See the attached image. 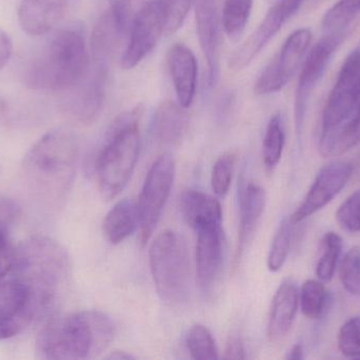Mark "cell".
I'll return each mask as SVG.
<instances>
[{
    "mask_svg": "<svg viewBox=\"0 0 360 360\" xmlns=\"http://www.w3.org/2000/svg\"><path fill=\"white\" fill-rule=\"evenodd\" d=\"M91 68L86 32L74 23L57 30L39 53L27 61L23 82L29 88L70 92L84 82Z\"/></svg>",
    "mask_w": 360,
    "mask_h": 360,
    "instance_id": "1",
    "label": "cell"
},
{
    "mask_svg": "<svg viewBox=\"0 0 360 360\" xmlns=\"http://www.w3.org/2000/svg\"><path fill=\"white\" fill-rule=\"evenodd\" d=\"M114 340L111 319L98 311H79L51 316L37 334L38 359H93L103 354Z\"/></svg>",
    "mask_w": 360,
    "mask_h": 360,
    "instance_id": "2",
    "label": "cell"
},
{
    "mask_svg": "<svg viewBox=\"0 0 360 360\" xmlns=\"http://www.w3.org/2000/svg\"><path fill=\"white\" fill-rule=\"evenodd\" d=\"M360 142V50L345 59L323 114L319 152L335 158Z\"/></svg>",
    "mask_w": 360,
    "mask_h": 360,
    "instance_id": "3",
    "label": "cell"
},
{
    "mask_svg": "<svg viewBox=\"0 0 360 360\" xmlns=\"http://www.w3.org/2000/svg\"><path fill=\"white\" fill-rule=\"evenodd\" d=\"M79 144L69 131H49L27 152L22 163L25 182L44 200L60 202L71 188L77 168Z\"/></svg>",
    "mask_w": 360,
    "mask_h": 360,
    "instance_id": "4",
    "label": "cell"
},
{
    "mask_svg": "<svg viewBox=\"0 0 360 360\" xmlns=\"http://www.w3.org/2000/svg\"><path fill=\"white\" fill-rule=\"evenodd\" d=\"M70 257L65 247L48 236L30 237L16 247L10 273L20 277L37 296L44 315L56 306L70 276Z\"/></svg>",
    "mask_w": 360,
    "mask_h": 360,
    "instance_id": "5",
    "label": "cell"
},
{
    "mask_svg": "<svg viewBox=\"0 0 360 360\" xmlns=\"http://www.w3.org/2000/svg\"><path fill=\"white\" fill-rule=\"evenodd\" d=\"M139 107L124 112L105 133L95 162V178L103 198L111 200L124 190L134 171L141 149Z\"/></svg>",
    "mask_w": 360,
    "mask_h": 360,
    "instance_id": "6",
    "label": "cell"
},
{
    "mask_svg": "<svg viewBox=\"0 0 360 360\" xmlns=\"http://www.w3.org/2000/svg\"><path fill=\"white\" fill-rule=\"evenodd\" d=\"M149 262L160 297L171 304L186 302L190 294V262L184 239L172 230L162 232L150 247Z\"/></svg>",
    "mask_w": 360,
    "mask_h": 360,
    "instance_id": "7",
    "label": "cell"
},
{
    "mask_svg": "<svg viewBox=\"0 0 360 360\" xmlns=\"http://www.w3.org/2000/svg\"><path fill=\"white\" fill-rule=\"evenodd\" d=\"M44 316L37 296L23 279L8 273L0 280V340L19 335Z\"/></svg>",
    "mask_w": 360,
    "mask_h": 360,
    "instance_id": "8",
    "label": "cell"
},
{
    "mask_svg": "<svg viewBox=\"0 0 360 360\" xmlns=\"http://www.w3.org/2000/svg\"><path fill=\"white\" fill-rule=\"evenodd\" d=\"M175 178V161L162 154L152 165L139 196V240L146 245L151 239L168 201Z\"/></svg>",
    "mask_w": 360,
    "mask_h": 360,
    "instance_id": "9",
    "label": "cell"
},
{
    "mask_svg": "<svg viewBox=\"0 0 360 360\" xmlns=\"http://www.w3.org/2000/svg\"><path fill=\"white\" fill-rule=\"evenodd\" d=\"M312 32L307 27L290 34L281 51L264 68L255 84L258 95L272 94L281 91L295 75L302 58L310 46Z\"/></svg>",
    "mask_w": 360,
    "mask_h": 360,
    "instance_id": "10",
    "label": "cell"
},
{
    "mask_svg": "<svg viewBox=\"0 0 360 360\" xmlns=\"http://www.w3.org/2000/svg\"><path fill=\"white\" fill-rule=\"evenodd\" d=\"M345 37L335 35H323V38L313 46L304 61L300 72L294 104V123L298 141L302 139L304 118L312 93L316 89L327 70L328 65Z\"/></svg>",
    "mask_w": 360,
    "mask_h": 360,
    "instance_id": "11",
    "label": "cell"
},
{
    "mask_svg": "<svg viewBox=\"0 0 360 360\" xmlns=\"http://www.w3.org/2000/svg\"><path fill=\"white\" fill-rule=\"evenodd\" d=\"M167 21L160 0L146 2L131 23L130 40L122 58L124 69L136 67L160 42L166 32Z\"/></svg>",
    "mask_w": 360,
    "mask_h": 360,
    "instance_id": "12",
    "label": "cell"
},
{
    "mask_svg": "<svg viewBox=\"0 0 360 360\" xmlns=\"http://www.w3.org/2000/svg\"><path fill=\"white\" fill-rule=\"evenodd\" d=\"M304 2V0H276L257 29L231 57L230 69L237 72L249 66L283 25L300 11Z\"/></svg>",
    "mask_w": 360,
    "mask_h": 360,
    "instance_id": "13",
    "label": "cell"
},
{
    "mask_svg": "<svg viewBox=\"0 0 360 360\" xmlns=\"http://www.w3.org/2000/svg\"><path fill=\"white\" fill-rule=\"evenodd\" d=\"M352 175L350 163L335 161L325 165L315 177L304 202L290 217L292 223L296 225L327 206L346 187Z\"/></svg>",
    "mask_w": 360,
    "mask_h": 360,
    "instance_id": "14",
    "label": "cell"
},
{
    "mask_svg": "<svg viewBox=\"0 0 360 360\" xmlns=\"http://www.w3.org/2000/svg\"><path fill=\"white\" fill-rule=\"evenodd\" d=\"M197 33L201 51L207 61V87L213 88L219 75L222 13L219 0H193Z\"/></svg>",
    "mask_w": 360,
    "mask_h": 360,
    "instance_id": "15",
    "label": "cell"
},
{
    "mask_svg": "<svg viewBox=\"0 0 360 360\" xmlns=\"http://www.w3.org/2000/svg\"><path fill=\"white\" fill-rule=\"evenodd\" d=\"M109 68L91 61L90 71L82 84L70 91L63 109L77 122L90 124L98 116L105 99V80Z\"/></svg>",
    "mask_w": 360,
    "mask_h": 360,
    "instance_id": "16",
    "label": "cell"
},
{
    "mask_svg": "<svg viewBox=\"0 0 360 360\" xmlns=\"http://www.w3.org/2000/svg\"><path fill=\"white\" fill-rule=\"evenodd\" d=\"M196 278L203 294L210 293L222 262L221 225H207L196 230Z\"/></svg>",
    "mask_w": 360,
    "mask_h": 360,
    "instance_id": "17",
    "label": "cell"
},
{
    "mask_svg": "<svg viewBox=\"0 0 360 360\" xmlns=\"http://www.w3.org/2000/svg\"><path fill=\"white\" fill-rule=\"evenodd\" d=\"M73 0H21L18 20L21 29L33 36L52 31L67 14Z\"/></svg>",
    "mask_w": 360,
    "mask_h": 360,
    "instance_id": "18",
    "label": "cell"
},
{
    "mask_svg": "<svg viewBox=\"0 0 360 360\" xmlns=\"http://www.w3.org/2000/svg\"><path fill=\"white\" fill-rule=\"evenodd\" d=\"M300 304V291L292 279L279 285L273 298L268 323V337L272 342L283 340L293 325Z\"/></svg>",
    "mask_w": 360,
    "mask_h": 360,
    "instance_id": "19",
    "label": "cell"
},
{
    "mask_svg": "<svg viewBox=\"0 0 360 360\" xmlns=\"http://www.w3.org/2000/svg\"><path fill=\"white\" fill-rule=\"evenodd\" d=\"M168 65L179 105L188 108L196 94V58L188 46L176 44L169 52Z\"/></svg>",
    "mask_w": 360,
    "mask_h": 360,
    "instance_id": "20",
    "label": "cell"
},
{
    "mask_svg": "<svg viewBox=\"0 0 360 360\" xmlns=\"http://www.w3.org/2000/svg\"><path fill=\"white\" fill-rule=\"evenodd\" d=\"M180 207L186 223L195 230L203 226L221 225V205L205 192L186 190L180 199Z\"/></svg>",
    "mask_w": 360,
    "mask_h": 360,
    "instance_id": "21",
    "label": "cell"
},
{
    "mask_svg": "<svg viewBox=\"0 0 360 360\" xmlns=\"http://www.w3.org/2000/svg\"><path fill=\"white\" fill-rule=\"evenodd\" d=\"M264 207L266 192L264 188L256 184L250 183L241 199L236 260H239L243 256L245 247L253 239L256 228L264 213Z\"/></svg>",
    "mask_w": 360,
    "mask_h": 360,
    "instance_id": "22",
    "label": "cell"
},
{
    "mask_svg": "<svg viewBox=\"0 0 360 360\" xmlns=\"http://www.w3.org/2000/svg\"><path fill=\"white\" fill-rule=\"evenodd\" d=\"M139 228L137 203L124 199L114 205L105 216L103 232L112 244H120Z\"/></svg>",
    "mask_w": 360,
    "mask_h": 360,
    "instance_id": "23",
    "label": "cell"
},
{
    "mask_svg": "<svg viewBox=\"0 0 360 360\" xmlns=\"http://www.w3.org/2000/svg\"><path fill=\"white\" fill-rule=\"evenodd\" d=\"M181 107L173 101H165L158 108L154 120V130L156 137L167 145L179 144L188 126V116Z\"/></svg>",
    "mask_w": 360,
    "mask_h": 360,
    "instance_id": "24",
    "label": "cell"
},
{
    "mask_svg": "<svg viewBox=\"0 0 360 360\" xmlns=\"http://www.w3.org/2000/svg\"><path fill=\"white\" fill-rule=\"evenodd\" d=\"M330 294L323 281L307 280L300 292L302 314L309 319H319L329 306Z\"/></svg>",
    "mask_w": 360,
    "mask_h": 360,
    "instance_id": "25",
    "label": "cell"
},
{
    "mask_svg": "<svg viewBox=\"0 0 360 360\" xmlns=\"http://www.w3.org/2000/svg\"><path fill=\"white\" fill-rule=\"evenodd\" d=\"M253 0H224L222 8V27L231 39L243 35L251 15Z\"/></svg>",
    "mask_w": 360,
    "mask_h": 360,
    "instance_id": "26",
    "label": "cell"
},
{
    "mask_svg": "<svg viewBox=\"0 0 360 360\" xmlns=\"http://www.w3.org/2000/svg\"><path fill=\"white\" fill-rule=\"evenodd\" d=\"M285 142L283 116L279 113L274 114L266 127L264 139V163L269 173L274 170L281 162Z\"/></svg>",
    "mask_w": 360,
    "mask_h": 360,
    "instance_id": "27",
    "label": "cell"
},
{
    "mask_svg": "<svg viewBox=\"0 0 360 360\" xmlns=\"http://www.w3.org/2000/svg\"><path fill=\"white\" fill-rule=\"evenodd\" d=\"M342 237L336 232H329L323 239V255L316 266V276L323 283H330L335 275L338 261L342 255Z\"/></svg>",
    "mask_w": 360,
    "mask_h": 360,
    "instance_id": "28",
    "label": "cell"
},
{
    "mask_svg": "<svg viewBox=\"0 0 360 360\" xmlns=\"http://www.w3.org/2000/svg\"><path fill=\"white\" fill-rule=\"evenodd\" d=\"M294 224L291 220L283 219L279 224L268 256V268L271 272L276 273L283 268L287 261L292 243V232Z\"/></svg>",
    "mask_w": 360,
    "mask_h": 360,
    "instance_id": "29",
    "label": "cell"
},
{
    "mask_svg": "<svg viewBox=\"0 0 360 360\" xmlns=\"http://www.w3.org/2000/svg\"><path fill=\"white\" fill-rule=\"evenodd\" d=\"M186 347L192 359L214 360L219 359L215 340L205 325H195L186 335Z\"/></svg>",
    "mask_w": 360,
    "mask_h": 360,
    "instance_id": "30",
    "label": "cell"
},
{
    "mask_svg": "<svg viewBox=\"0 0 360 360\" xmlns=\"http://www.w3.org/2000/svg\"><path fill=\"white\" fill-rule=\"evenodd\" d=\"M236 156L232 152H226L218 158L212 169L211 185L212 190L217 196L224 197L228 194L232 183L234 173Z\"/></svg>",
    "mask_w": 360,
    "mask_h": 360,
    "instance_id": "31",
    "label": "cell"
},
{
    "mask_svg": "<svg viewBox=\"0 0 360 360\" xmlns=\"http://www.w3.org/2000/svg\"><path fill=\"white\" fill-rule=\"evenodd\" d=\"M340 278L342 287L352 294L360 296V247H354L346 254L340 266Z\"/></svg>",
    "mask_w": 360,
    "mask_h": 360,
    "instance_id": "32",
    "label": "cell"
},
{
    "mask_svg": "<svg viewBox=\"0 0 360 360\" xmlns=\"http://www.w3.org/2000/svg\"><path fill=\"white\" fill-rule=\"evenodd\" d=\"M338 344L345 356L360 359V316L352 317L342 325L338 332Z\"/></svg>",
    "mask_w": 360,
    "mask_h": 360,
    "instance_id": "33",
    "label": "cell"
},
{
    "mask_svg": "<svg viewBox=\"0 0 360 360\" xmlns=\"http://www.w3.org/2000/svg\"><path fill=\"white\" fill-rule=\"evenodd\" d=\"M338 224L347 232H360V190L351 194L336 213Z\"/></svg>",
    "mask_w": 360,
    "mask_h": 360,
    "instance_id": "34",
    "label": "cell"
},
{
    "mask_svg": "<svg viewBox=\"0 0 360 360\" xmlns=\"http://www.w3.org/2000/svg\"><path fill=\"white\" fill-rule=\"evenodd\" d=\"M16 247L10 236V230L0 228V280L12 270Z\"/></svg>",
    "mask_w": 360,
    "mask_h": 360,
    "instance_id": "35",
    "label": "cell"
},
{
    "mask_svg": "<svg viewBox=\"0 0 360 360\" xmlns=\"http://www.w3.org/2000/svg\"><path fill=\"white\" fill-rule=\"evenodd\" d=\"M166 13L167 21L172 27H181L188 14L191 0H160Z\"/></svg>",
    "mask_w": 360,
    "mask_h": 360,
    "instance_id": "36",
    "label": "cell"
},
{
    "mask_svg": "<svg viewBox=\"0 0 360 360\" xmlns=\"http://www.w3.org/2000/svg\"><path fill=\"white\" fill-rule=\"evenodd\" d=\"M21 209L13 199L0 197V228L11 230L20 217Z\"/></svg>",
    "mask_w": 360,
    "mask_h": 360,
    "instance_id": "37",
    "label": "cell"
},
{
    "mask_svg": "<svg viewBox=\"0 0 360 360\" xmlns=\"http://www.w3.org/2000/svg\"><path fill=\"white\" fill-rule=\"evenodd\" d=\"M224 359H245V348H243V342L236 336H232L226 342L224 355L222 356Z\"/></svg>",
    "mask_w": 360,
    "mask_h": 360,
    "instance_id": "38",
    "label": "cell"
},
{
    "mask_svg": "<svg viewBox=\"0 0 360 360\" xmlns=\"http://www.w3.org/2000/svg\"><path fill=\"white\" fill-rule=\"evenodd\" d=\"M12 52V40L8 34L0 27V70L10 61Z\"/></svg>",
    "mask_w": 360,
    "mask_h": 360,
    "instance_id": "39",
    "label": "cell"
},
{
    "mask_svg": "<svg viewBox=\"0 0 360 360\" xmlns=\"http://www.w3.org/2000/svg\"><path fill=\"white\" fill-rule=\"evenodd\" d=\"M287 359L291 360L304 359V348H302V345H294L291 350L289 351V355H288Z\"/></svg>",
    "mask_w": 360,
    "mask_h": 360,
    "instance_id": "40",
    "label": "cell"
},
{
    "mask_svg": "<svg viewBox=\"0 0 360 360\" xmlns=\"http://www.w3.org/2000/svg\"><path fill=\"white\" fill-rule=\"evenodd\" d=\"M6 116H8V105L6 101L0 97V125L4 122Z\"/></svg>",
    "mask_w": 360,
    "mask_h": 360,
    "instance_id": "41",
    "label": "cell"
},
{
    "mask_svg": "<svg viewBox=\"0 0 360 360\" xmlns=\"http://www.w3.org/2000/svg\"><path fill=\"white\" fill-rule=\"evenodd\" d=\"M109 359H132L133 356L130 354H127L126 352H120V351H116V352L112 353L111 355L107 357Z\"/></svg>",
    "mask_w": 360,
    "mask_h": 360,
    "instance_id": "42",
    "label": "cell"
}]
</instances>
